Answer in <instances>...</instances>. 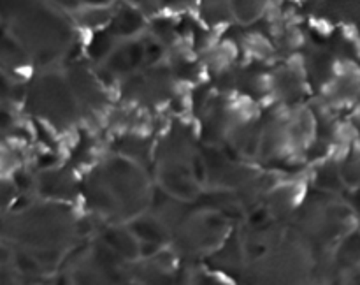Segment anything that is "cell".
<instances>
[{
	"label": "cell",
	"mask_w": 360,
	"mask_h": 285,
	"mask_svg": "<svg viewBox=\"0 0 360 285\" xmlns=\"http://www.w3.org/2000/svg\"><path fill=\"white\" fill-rule=\"evenodd\" d=\"M94 231L79 206L37 197L0 217V245L25 285H56L63 264Z\"/></svg>",
	"instance_id": "1"
},
{
	"label": "cell",
	"mask_w": 360,
	"mask_h": 285,
	"mask_svg": "<svg viewBox=\"0 0 360 285\" xmlns=\"http://www.w3.org/2000/svg\"><path fill=\"white\" fill-rule=\"evenodd\" d=\"M153 175L139 162L112 153L95 162L81 176L79 204L91 224H129L153 201Z\"/></svg>",
	"instance_id": "2"
},
{
	"label": "cell",
	"mask_w": 360,
	"mask_h": 285,
	"mask_svg": "<svg viewBox=\"0 0 360 285\" xmlns=\"http://www.w3.org/2000/svg\"><path fill=\"white\" fill-rule=\"evenodd\" d=\"M0 27L23 46L37 70L62 62L76 41L72 18L51 0H0Z\"/></svg>",
	"instance_id": "3"
},
{
	"label": "cell",
	"mask_w": 360,
	"mask_h": 285,
	"mask_svg": "<svg viewBox=\"0 0 360 285\" xmlns=\"http://www.w3.org/2000/svg\"><path fill=\"white\" fill-rule=\"evenodd\" d=\"M326 264L285 224L280 236L246 262L236 285H326Z\"/></svg>",
	"instance_id": "4"
},
{
	"label": "cell",
	"mask_w": 360,
	"mask_h": 285,
	"mask_svg": "<svg viewBox=\"0 0 360 285\" xmlns=\"http://www.w3.org/2000/svg\"><path fill=\"white\" fill-rule=\"evenodd\" d=\"M155 185L167 196L195 203L204 192L202 146L188 127L172 125L153 150Z\"/></svg>",
	"instance_id": "5"
},
{
	"label": "cell",
	"mask_w": 360,
	"mask_h": 285,
	"mask_svg": "<svg viewBox=\"0 0 360 285\" xmlns=\"http://www.w3.org/2000/svg\"><path fill=\"white\" fill-rule=\"evenodd\" d=\"M287 225L327 260L338 241L357 227V220L345 196L309 189L304 192L297 210L288 218Z\"/></svg>",
	"instance_id": "6"
},
{
	"label": "cell",
	"mask_w": 360,
	"mask_h": 285,
	"mask_svg": "<svg viewBox=\"0 0 360 285\" xmlns=\"http://www.w3.org/2000/svg\"><path fill=\"white\" fill-rule=\"evenodd\" d=\"M238 222L197 199L172 227L169 250L185 262H206L232 236Z\"/></svg>",
	"instance_id": "7"
},
{
	"label": "cell",
	"mask_w": 360,
	"mask_h": 285,
	"mask_svg": "<svg viewBox=\"0 0 360 285\" xmlns=\"http://www.w3.org/2000/svg\"><path fill=\"white\" fill-rule=\"evenodd\" d=\"M25 111L55 130H69L83 118L84 109L63 70L39 69L25 81L21 91Z\"/></svg>",
	"instance_id": "8"
},
{
	"label": "cell",
	"mask_w": 360,
	"mask_h": 285,
	"mask_svg": "<svg viewBox=\"0 0 360 285\" xmlns=\"http://www.w3.org/2000/svg\"><path fill=\"white\" fill-rule=\"evenodd\" d=\"M58 285H132L130 264L91 234L63 264Z\"/></svg>",
	"instance_id": "9"
},
{
	"label": "cell",
	"mask_w": 360,
	"mask_h": 285,
	"mask_svg": "<svg viewBox=\"0 0 360 285\" xmlns=\"http://www.w3.org/2000/svg\"><path fill=\"white\" fill-rule=\"evenodd\" d=\"M32 189L37 199L79 204L81 178L67 165H49L32 176Z\"/></svg>",
	"instance_id": "10"
},
{
	"label": "cell",
	"mask_w": 360,
	"mask_h": 285,
	"mask_svg": "<svg viewBox=\"0 0 360 285\" xmlns=\"http://www.w3.org/2000/svg\"><path fill=\"white\" fill-rule=\"evenodd\" d=\"M153 46L157 44L143 41L141 37L122 41L116 44L111 55L101 63V67L104 70H108L112 77L129 80L134 74L139 72L144 65H150V63L157 62V58L151 55Z\"/></svg>",
	"instance_id": "11"
},
{
	"label": "cell",
	"mask_w": 360,
	"mask_h": 285,
	"mask_svg": "<svg viewBox=\"0 0 360 285\" xmlns=\"http://www.w3.org/2000/svg\"><path fill=\"white\" fill-rule=\"evenodd\" d=\"M181 260L169 248L141 257L130 264L132 285H176Z\"/></svg>",
	"instance_id": "12"
},
{
	"label": "cell",
	"mask_w": 360,
	"mask_h": 285,
	"mask_svg": "<svg viewBox=\"0 0 360 285\" xmlns=\"http://www.w3.org/2000/svg\"><path fill=\"white\" fill-rule=\"evenodd\" d=\"M94 234L108 246L111 252H115L120 259L132 264L141 259L143 255V246L137 236L134 234L129 224H108L97 225Z\"/></svg>",
	"instance_id": "13"
},
{
	"label": "cell",
	"mask_w": 360,
	"mask_h": 285,
	"mask_svg": "<svg viewBox=\"0 0 360 285\" xmlns=\"http://www.w3.org/2000/svg\"><path fill=\"white\" fill-rule=\"evenodd\" d=\"M0 70L16 81L28 80L35 72V65L23 46L0 27Z\"/></svg>",
	"instance_id": "14"
},
{
	"label": "cell",
	"mask_w": 360,
	"mask_h": 285,
	"mask_svg": "<svg viewBox=\"0 0 360 285\" xmlns=\"http://www.w3.org/2000/svg\"><path fill=\"white\" fill-rule=\"evenodd\" d=\"M104 28L120 42L136 39L146 28V14L122 0L118 7H112L111 20Z\"/></svg>",
	"instance_id": "15"
},
{
	"label": "cell",
	"mask_w": 360,
	"mask_h": 285,
	"mask_svg": "<svg viewBox=\"0 0 360 285\" xmlns=\"http://www.w3.org/2000/svg\"><path fill=\"white\" fill-rule=\"evenodd\" d=\"M127 87H130V97L153 104V102L167 101L171 80H169V72H165L164 76H157V74L143 76V74L137 72L127 80Z\"/></svg>",
	"instance_id": "16"
},
{
	"label": "cell",
	"mask_w": 360,
	"mask_h": 285,
	"mask_svg": "<svg viewBox=\"0 0 360 285\" xmlns=\"http://www.w3.org/2000/svg\"><path fill=\"white\" fill-rule=\"evenodd\" d=\"M176 285H236L227 277L211 270L204 262L181 264Z\"/></svg>",
	"instance_id": "17"
},
{
	"label": "cell",
	"mask_w": 360,
	"mask_h": 285,
	"mask_svg": "<svg viewBox=\"0 0 360 285\" xmlns=\"http://www.w3.org/2000/svg\"><path fill=\"white\" fill-rule=\"evenodd\" d=\"M311 189L326 194H333V196H345L347 194V186H345L343 178H341L338 160H323L316 167Z\"/></svg>",
	"instance_id": "18"
},
{
	"label": "cell",
	"mask_w": 360,
	"mask_h": 285,
	"mask_svg": "<svg viewBox=\"0 0 360 285\" xmlns=\"http://www.w3.org/2000/svg\"><path fill=\"white\" fill-rule=\"evenodd\" d=\"M341 178H343L347 192L360 189V146L350 148L343 157L338 160Z\"/></svg>",
	"instance_id": "19"
},
{
	"label": "cell",
	"mask_w": 360,
	"mask_h": 285,
	"mask_svg": "<svg viewBox=\"0 0 360 285\" xmlns=\"http://www.w3.org/2000/svg\"><path fill=\"white\" fill-rule=\"evenodd\" d=\"M267 0H231V14L241 23H250L262 14Z\"/></svg>",
	"instance_id": "20"
},
{
	"label": "cell",
	"mask_w": 360,
	"mask_h": 285,
	"mask_svg": "<svg viewBox=\"0 0 360 285\" xmlns=\"http://www.w3.org/2000/svg\"><path fill=\"white\" fill-rule=\"evenodd\" d=\"M58 9L69 14L70 18L76 13L83 9H90V7H111L115 6V0H51Z\"/></svg>",
	"instance_id": "21"
},
{
	"label": "cell",
	"mask_w": 360,
	"mask_h": 285,
	"mask_svg": "<svg viewBox=\"0 0 360 285\" xmlns=\"http://www.w3.org/2000/svg\"><path fill=\"white\" fill-rule=\"evenodd\" d=\"M21 91L23 87L20 81L0 70V104H13L16 99H21Z\"/></svg>",
	"instance_id": "22"
},
{
	"label": "cell",
	"mask_w": 360,
	"mask_h": 285,
	"mask_svg": "<svg viewBox=\"0 0 360 285\" xmlns=\"http://www.w3.org/2000/svg\"><path fill=\"white\" fill-rule=\"evenodd\" d=\"M18 194H20V189H18L16 182L0 176V217L7 213L11 208L16 206L14 203L18 201Z\"/></svg>",
	"instance_id": "23"
},
{
	"label": "cell",
	"mask_w": 360,
	"mask_h": 285,
	"mask_svg": "<svg viewBox=\"0 0 360 285\" xmlns=\"http://www.w3.org/2000/svg\"><path fill=\"white\" fill-rule=\"evenodd\" d=\"M18 130V118L13 104H0V139L13 136Z\"/></svg>",
	"instance_id": "24"
},
{
	"label": "cell",
	"mask_w": 360,
	"mask_h": 285,
	"mask_svg": "<svg viewBox=\"0 0 360 285\" xmlns=\"http://www.w3.org/2000/svg\"><path fill=\"white\" fill-rule=\"evenodd\" d=\"M0 285H25L11 264H0Z\"/></svg>",
	"instance_id": "25"
},
{
	"label": "cell",
	"mask_w": 360,
	"mask_h": 285,
	"mask_svg": "<svg viewBox=\"0 0 360 285\" xmlns=\"http://www.w3.org/2000/svg\"><path fill=\"white\" fill-rule=\"evenodd\" d=\"M123 2L130 4V6H134V7H137V9L143 11L144 14H146L148 7H151V6L160 7V0H123Z\"/></svg>",
	"instance_id": "26"
},
{
	"label": "cell",
	"mask_w": 360,
	"mask_h": 285,
	"mask_svg": "<svg viewBox=\"0 0 360 285\" xmlns=\"http://www.w3.org/2000/svg\"><path fill=\"white\" fill-rule=\"evenodd\" d=\"M359 132H360V123H359Z\"/></svg>",
	"instance_id": "27"
}]
</instances>
